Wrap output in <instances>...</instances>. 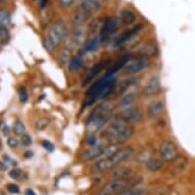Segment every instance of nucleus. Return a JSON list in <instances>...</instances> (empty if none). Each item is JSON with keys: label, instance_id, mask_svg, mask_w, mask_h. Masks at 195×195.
<instances>
[{"label": "nucleus", "instance_id": "obj_41", "mask_svg": "<svg viewBox=\"0 0 195 195\" xmlns=\"http://www.w3.org/2000/svg\"><path fill=\"white\" fill-rule=\"evenodd\" d=\"M87 141H88L89 146L95 145L96 143H98V142H97V138L94 135H89V137H88V139H87Z\"/></svg>", "mask_w": 195, "mask_h": 195}, {"label": "nucleus", "instance_id": "obj_27", "mask_svg": "<svg viewBox=\"0 0 195 195\" xmlns=\"http://www.w3.org/2000/svg\"><path fill=\"white\" fill-rule=\"evenodd\" d=\"M9 31L6 26H0V43L5 45L9 42Z\"/></svg>", "mask_w": 195, "mask_h": 195}, {"label": "nucleus", "instance_id": "obj_5", "mask_svg": "<svg viewBox=\"0 0 195 195\" xmlns=\"http://www.w3.org/2000/svg\"><path fill=\"white\" fill-rule=\"evenodd\" d=\"M98 0H80L74 11V27H84L85 23L99 9Z\"/></svg>", "mask_w": 195, "mask_h": 195}, {"label": "nucleus", "instance_id": "obj_26", "mask_svg": "<svg viewBox=\"0 0 195 195\" xmlns=\"http://www.w3.org/2000/svg\"><path fill=\"white\" fill-rule=\"evenodd\" d=\"M131 175V169L127 168V166H122V168L113 170V179H124V178H129Z\"/></svg>", "mask_w": 195, "mask_h": 195}, {"label": "nucleus", "instance_id": "obj_15", "mask_svg": "<svg viewBox=\"0 0 195 195\" xmlns=\"http://www.w3.org/2000/svg\"><path fill=\"white\" fill-rule=\"evenodd\" d=\"M140 29H141V26H136V27L131 28V29H129L127 31H125L123 34H121L119 37H117L116 39H114L113 44L116 47H119V46H121V45L127 43L129 40L132 39V38H133L135 35L140 31Z\"/></svg>", "mask_w": 195, "mask_h": 195}, {"label": "nucleus", "instance_id": "obj_37", "mask_svg": "<svg viewBox=\"0 0 195 195\" xmlns=\"http://www.w3.org/2000/svg\"><path fill=\"white\" fill-rule=\"evenodd\" d=\"M6 189H7L8 192L10 193H19L20 192V188L17 185H16V184H12V183H10V184H7L6 185Z\"/></svg>", "mask_w": 195, "mask_h": 195}, {"label": "nucleus", "instance_id": "obj_44", "mask_svg": "<svg viewBox=\"0 0 195 195\" xmlns=\"http://www.w3.org/2000/svg\"><path fill=\"white\" fill-rule=\"evenodd\" d=\"M48 0H40V5H41V7H45V5H46V3H47Z\"/></svg>", "mask_w": 195, "mask_h": 195}, {"label": "nucleus", "instance_id": "obj_21", "mask_svg": "<svg viewBox=\"0 0 195 195\" xmlns=\"http://www.w3.org/2000/svg\"><path fill=\"white\" fill-rule=\"evenodd\" d=\"M134 83H135V81H134V80H132V79L124 80V81H122L120 83H116L114 88H113V91H114V93L117 94V95H121V94H123V93L126 92L127 90L134 84Z\"/></svg>", "mask_w": 195, "mask_h": 195}, {"label": "nucleus", "instance_id": "obj_22", "mask_svg": "<svg viewBox=\"0 0 195 195\" xmlns=\"http://www.w3.org/2000/svg\"><path fill=\"white\" fill-rule=\"evenodd\" d=\"M136 98H137V94L135 92H130L126 94L125 96H123L122 98L120 99L119 103H117V105L122 109H126V107L129 106H132L133 105V103L135 102Z\"/></svg>", "mask_w": 195, "mask_h": 195}, {"label": "nucleus", "instance_id": "obj_19", "mask_svg": "<svg viewBox=\"0 0 195 195\" xmlns=\"http://www.w3.org/2000/svg\"><path fill=\"white\" fill-rule=\"evenodd\" d=\"M153 150L150 147H145L141 149L137 154H135L134 161L137 163H146L149 159L152 158Z\"/></svg>", "mask_w": 195, "mask_h": 195}, {"label": "nucleus", "instance_id": "obj_48", "mask_svg": "<svg viewBox=\"0 0 195 195\" xmlns=\"http://www.w3.org/2000/svg\"><path fill=\"white\" fill-rule=\"evenodd\" d=\"M1 2H6V1H8V0H0Z\"/></svg>", "mask_w": 195, "mask_h": 195}, {"label": "nucleus", "instance_id": "obj_34", "mask_svg": "<svg viewBox=\"0 0 195 195\" xmlns=\"http://www.w3.org/2000/svg\"><path fill=\"white\" fill-rule=\"evenodd\" d=\"M19 97H20V100L22 102H26L28 100V92L26 88H24V87H22V88L19 89Z\"/></svg>", "mask_w": 195, "mask_h": 195}, {"label": "nucleus", "instance_id": "obj_47", "mask_svg": "<svg viewBox=\"0 0 195 195\" xmlns=\"http://www.w3.org/2000/svg\"><path fill=\"white\" fill-rule=\"evenodd\" d=\"M2 148V142H1V139H0V149Z\"/></svg>", "mask_w": 195, "mask_h": 195}, {"label": "nucleus", "instance_id": "obj_32", "mask_svg": "<svg viewBox=\"0 0 195 195\" xmlns=\"http://www.w3.org/2000/svg\"><path fill=\"white\" fill-rule=\"evenodd\" d=\"M9 176L11 177L12 179H16V180H20V178L23 177V172L22 170L20 169H12L11 171L9 172Z\"/></svg>", "mask_w": 195, "mask_h": 195}, {"label": "nucleus", "instance_id": "obj_38", "mask_svg": "<svg viewBox=\"0 0 195 195\" xmlns=\"http://www.w3.org/2000/svg\"><path fill=\"white\" fill-rule=\"evenodd\" d=\"M6 143H7V145L10 148H16L19 146V141L15 137H9L7 139V141H6Z\"/></svg>", "mask_w": 195, "mask_h": 195}, {"label": "nucleus", "instance_id": "obj_25", "mask_svg": "<svg viewBox=\"0 0 195 195\" xmlns=\"http://www.w3.org/2000/svg\"><path fill=\"white\" fill-rule=\"evenodd\" d=\"M162 162L163 161H162V159L152 157L151 159H149L145 165H146V168H147L148 171H150V172H157V171H159L162 168V166H163Z\"/></svg>", "mask_w": 195, "mask_h": 195}, {"label": "nucleus", "instance_id": "obj_31", "mask_svg": "<svg viewBox=\"0 0 195 195\" xmlns=\"http://www.w3.org/2000/svg\"><path fill=\"white\" fill-rule=\"evenodd\" d=\"M117 195H145V192L142 189H128Z\"/></svg>", "mask_w": 195, "mask_h": 195}, {"label": "nucleus", "instance_id": "obj_12", "mask_svg": "<svg viewBox=\"0 0 195 195\" xmlns=\"http://www.w3.org/2000/svg\"><path fill=\"white\" fill-rule=\"evenodd\" d=\"M105 147L106 146L102 143H96L95 145L89 146L82 153V159L85 162H88V161H93L95 158H100Z\"/></svg>", "mask_w": 195, "mask_h": 195}, {"label": "nucleus", "instance_id": "obj_42", "mask_svg": "<svg viewBox=\"0 0 195 195\" xmlns=\"http://www.w3.org/2000/svg\"><path fill=\"white\" fill-rule=\"evenodd\" d=\"M3 158H4L6 162H10V163H11L12 166H16V161H12V159L10 158V157H8V156L4 155V156H3Z\"/></svg>", "mask_w": 195, "mask_h": 195}, {"label": "nucleus", "instance_id": "obj_7", "mask_svg": "<svg viewBox=\"0 0 195 195\" xmlns=\"http://www.w3.org/2000/svg\"><path fill=\"white\" fill-rule=\"evenodd\" d=\"M133 179L130 178H124V179H113L106 183L97 195H117L124 191L130 189L131 186L134 185L132 183Z\"/></svg>", "mask_w": 195, "mask_h": 195}, {"label": "nucleus", "instance_id": "obj_35", "mask_svg": "<svg viewBox=\"0 0 195 195\" xmlns=\"http://www.w3.org/2000/svg\"><path fill=\"white\" fill-rule=\"evenodd\" d=\"M48 125V120L46 119H41V120H38L36 122V129L37 130H43V129L46 128V126Z\"/></svg>", "mask_w": 195, "mask_h": 195}, {"label": "nucleus", "instance_id": "obj_28", "mask_svg": "<svg viewBox=\"0 0 195 195\" xmlns=\"http://www.w3.org/2000/svg\"><path fill=\"white\" fill-rule=\"evenodd\" d=\"M12 130H13V132H15L16 135L23 136L24 134H25V132H26V127H25V125L23 124V122H20V120H17V121L15 122V123H13Z\"/></svg>", "mask_w": 195, "mask_h": 195}, {"label": "nucleus", "instance_id": "obj_4", "mask_svg": "<svg viewBox=\"0 0 195 195\" xmlns=\"http://www.w3.org/2000/svg\"><path fill=\"white\" fill-rule=\"evenodd\" d=\"M67 35V26L61 20H57L48 27L43 37V45L47 51H53Z\"/></svg>", "mask_w": 195, "mask_h": 195}, {"label": "nucleus", "instance_id": "obj_29", "mask_svg": "<svg viewBox=\"0 0 195 195\" xmlns=\"http://www.w3.org/2000/svg\"><path fill=\"white\" fill-rule=\"evenodd\" d=\"M10 20L9 13L5 9L0 8V26H6L8 25Z\"/></svg>", "mask_w": 195, "mask_h": 195}, {"label": "nucleus", "instance_id": "obj_20", "mask_svg": "<svg viewBox=\"0 0 195 195\" xmlns=\"http://www.w3.org/2000/svg\"><path fill=\"white\" fill-rule=\"evenodd\" d=\"M136 20L135 13L130 9H123L120 13V20L124 26H129L133 24Z\"/></svg>", "mask_w": 195, "mask_h": 195}, {"label": "nucleus", "instance_id": "obj_30", "mask_svg": "<svg viewBox=\"0 0 195 195\" xmlns=\"http://www.w3.org/2000/svg\"><path fill=\"white\" fill-rule=\"evenodd\" d=\"M60 60L61 61L62 64H69V61H71V51H69V49H64L60 53Z\"/></svg>", "mask_w": 195, "mask_h": 195}, {"label": "nucleus", "instance_id": "obj_36", "mask_svg": "<svg viewBox=\"0 0 195 195\" xmlns=\"http://www.w3.org/2000/svg\"><path fill=\"white\" fill-rule=\"evenodd\" d=\"M76 0H58V4L62 8H68L75 3Z\"/></svg>", "mask_w": 195, "mask_h": 195}, {"label": "nucleus", "instance_id": "obj_18", "mask_svg": "<svg viewBox=\"0 0 195 195\" xmlns=\"http://www.w3.org/2000/svg\"><path fill=\"white\" fill-rule=\"evenodd\" d=\"M156 53V47L152 43H145L137 48L136 54L139 55V57H151L154 56Z\"/></svg>", "mask_w": 195, "mask_h": 195}, {"label": "nucleus", "instance_id": "obj_2", "mask_svg": "<svg viewBox=\"0 0 195 195\" xmlns=\"http://www.w3.org/2000/svg\"><path fill=\"white\" fill-rule=\"evenodd\" d=\"M113 105L110 102H104L98 104L95 109H94L91 113L89 114L88 120H87V127L90 134L93 135L96 131L101 129L109 117L113 113Z\"/></svg>", "mask_w": 195, "mask_h": 195}, {"label": "nucleus", "instance_id": "obj_11", "mask_svg": "<svg viewBox=\"0 0 195 195\" xmlns=\"http://www.w3.org/2000/svg\"><path fill=\"white\" fill-rule=\"evenodd\" d=\"M117 27H119V24H117V19H114V17H107L104 20L99 34L101 42H105V41L109 40L111 36L117 32Z\"/></svg>", "mask_w": 195, "mask_h": 195}, {"label": "nucleus", "instance_id": "obj_39", "mask_svg": "<svg viewBox=\"0 0 195 195\" xmlns=\"http://www.w3.org/2000/svg\"><path fill=\"white\" fill-rule=\"evenodd\" d=\"M41 144H42L43 148L45 149V150H47V151H49V152L54 150V145L52 144L51 142H49V141L44 140V141H42V143H41Z\"/></svg>", "mask_w": 195, "mask_h": 195}, {"label": "nucleus", "instance_id": "obj_1", "mask_svg": "<svg viewBox=\"0 0 195 195\" xmlns=\"http://www.w3.org/2000/svg\"><path fill=\"white\" fill-rule=\"evenodd\" d=\"M134 134L133 125L122 120L114 119L113 122L105 128L104 137L110 144L120 145L128 141Z\"/></svg>", "mask_w": 195, "mask_h": 195}, {"label": "nucleus", "instance_id": "obj_43", "mask_svg": "<svg viewBox=\"0 0 195 195\" xmlns=\"http://www.w3.org/2000/svg\"><path fill=\"white\" fill-rule=\"evenodd\" d=\"M25 194H26V195H36V193H35L32 189H27Z\"/></svg>", "mask_w": 195, "mask_h": 195}, {"label": "nucleus", "instance_id": "obj_14", "mask_svg": "<svg viewBox=\"0 0 195 195\" xmlns=\"http://www.w3.org/2000/svg\"><path fill=\"white\" fill-rule=\"evenodd\" d=\"M162 87H161V81L157 76H152L147 84L144 87L143 94L146 96H153L156 95L157 93L161 92Z\"/></svg>", "mask_w": 195, "mask_h": 195}, {"label": "nucleus", "instance_id": "obj_16", "mask_svg": "<svg viewBox=\"0 0 195 195\" xmlns=\"http://www.w3.org/2000/svg\"><path fill=\"white\" fill-rule=\"evenodd\" d=\"M109 62H110L109 60H105L100 61L97 64L94 65V67L90 69V71H88V73L86 74L85 78H84V82H83V85H86V84H88L89 82H91L92 80L95 78V77L98 75L99 73L101 72L107 64H109Z\"/></svg>", "mask_w": 195, "mask_h": 195}, {"label": "nucleus", "instance_id": "obj_23", "mask_svg": "<svg viewBox=\"0 0 195 195\" xmlns=\"http://www.w3.org/2000/svg\"><path fill=\"white\" fill-rule=\"evenodd\" d=\"M188 165V161L185 157H180L178 161L174 163L173 168H172V174L173 175H180L181 173H183L184 171L186 170Z\"/></svg>", "mask_w": 195, "mask_h": 195}, {"label": "nucleus", "instance_id": "obj_33", "mask_svg": "<svg viewBox=\"0 0 195 195\" xmlns=\"http://www.w3.org/2000/svg\"><path fill=\"white\" fill-rule=\"evenodd\" d=\"M33 143L32 141V138L30 137V135L28 134H24L22 136V144L24 146H26V147H29V146H31Z\"/></svg>", "mask_w": 195, "mask_h": 195}, {"label": "nucleus", "instance_id": "obj_17", "mask_svg": "<svg viewBox=\"0 0 195 195\" xmlns=\"http://www.w3.org/2000/svg\"><path fill=\"white\" fill-rule=\"evenodd\" d=\"M101 43V39H100L99 35H94L91 38L84 43V45L81 48V53H88V52H94L98 49L99 45Z\"/></svg>", "mask_w": 195, "mask_h": 195}, {"label": "nucleus", "instance_id": "obj_3", "mask_svg": "<svg viewBox=\"0 0 195 195\" xmlns=\"http://www.w3.org/2000/svg\"><path fill=\"white\" fill-rule=\"evenodd\" d=\"M133 149L131 147H123L117 150L113 155L109 156L105 158H100L96 162H94L92 166V172L93 173H103L106 171L111 170L119 166L120 163L127 161L130 156L133 155Z\"/></svg>", "mask_w": 195, "mask_h": 195}, {"label": "nucleus", "instance_id": "obj_45", "mask_svg": "<svg viewBox=\"0 0 195 195\" xmlns=\"http://www.w3.org/2000/svg\"><path fill=\"white\" fill-rule=\"evenodd\" d=\"M33 156V152H31V151H27L25 153V157H32Z\"/></svg>", "mask_w": 195, "mask_h": 195}, {"label": "nucleus", "instance_id": "obj_46", "mask_svg": "<svg viewBox=\"0 0 195 195\" xmlns=\"http://www.w3.org/2000/svg\"><path fill=\"white\" fill-rule=\"evenodd\" d=\"M6 168H7V166L3 165V162H0V169H1V170H5Z\"/></svg>", "mask_w": 195, "mask_h": 195}, {"label": "nucleus", "instance_id": "obj_13", "mask_svg": "<svg viewBox=\"0 0 195 195\" xmlns=\"http://www.w3.org/2000/svg\"><path fill=\"white\" fill-rule=\"evenodd\" d=\"M166 109V104L162 100H154L147 107V116L150 119H157L163 113Z\"/></svg>", "mask_w": 195, "mask_h": 195}, {"label": "nucleus", "instance_id": "obj_24", "mask_svg": "<svg viewBox=\"0 0 195 195\" xmlns=\"http://www.w3.org/2000/svg\"><path fill=\"white\" fill-rule=\"evenodd\" d=\"M83 64V56H82V53H79V54H76L74 57L72 58L71 61H69V69L71 73H74L77 72L78 69L82 67Z\"/></svg>", "mask_w": 195, "mask_h": 195}, {"label": "nucleus", "instance_id": "obj_40", "mask_svg": "<svg viewBox=\"0 0 195 195\" xmlns=\"http://www.w3.org/2000/svg\"><path fill=\"white\" fill-rule=\"evenodd\" d=\"M0 130H1V132L5 136L9 133V128H8L7 125L4 123V122H0Z\"/></svg>", "mask_w": 195, "mask_h": 195}, {"label": "nucleus", "instance_id": "obj_9", "mask_svg": "<svg viewBox=\"0 0 195 195\" xmlns=\"http://www.w3.org/2000/svg\"><path fill=\"white\" fill-rule=\"evenodd\" d=\"M141 117H142V113H141L140 109L137 106H133V105L126 107V109H123L114 116V119L127 122V123L131 124V125L139 122L141 120Z\"/></svg>", "mask_w": 195, "mask_h": 195}, {"label": "nucleus", "instance_id": "obj_8", "mask_svg": "<svg viewBox=\"0 0 195 195\" xmlns=\"http://www.w3.org/2000/svg\"><path fill=\"white\" fill-rule=\"evenodd\" d=\"M148 65V60L144 57H134L129 58L126 64L122 68V73L125 76H131L143 71Z\"/></svg>", "mask_w": 195, "mask_h": 195}, {"label": "nucleus", "instance_id": "obj_10", "mask_svg": "<svg viewBox=\"0 0 195 195\" xmlns=\"http://www.w3.org/2000/svg\"><path fill=\"white\" fill-rule=\"evenodd\" d=\"M159 156L163 162H173L179 157V151L175 143L166 140L159 146Z\"/></svg>", "mask_w": 195, "mask_h": 195}, {"label": "nucleus", "instance_id": "obj_6", "mask_svg": "<svg viewBox=\"0 0 195 195\" xmlns=\"http://www.w3.org/2000/svg\"><path fill=\"white\" fill-rule=\"evenodd\" d=\"M114 85H116V79L113 77H107L104 75L89 88L87 91V98L90 102H93L99 98L105 97L113 91Z\"/></svg>", "mask_w": 195, "mask_h": 195}]
</instances>
